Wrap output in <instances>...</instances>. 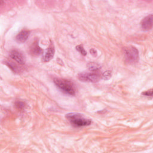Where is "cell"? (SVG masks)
I'll return each instance as SVG.
<instances>
[{
  "label": "cell",
  "mask_w": 153,
  "mask_h": 153,
  "mask_svg": "<svg viewBox=\"0 0 153 153\" xmlns=\"http://www.w3.org/2000/svg\"><path fill=\"white\" fill-rule=\"evenodd\" d=\"M66 118L75 127H80L89 126L91 123L90 119L85 118L82 115L78 113H69L66 114Z\"/></svg>",
  "instance_id": "1"
},
{
  "label": "cell",
  "mask_w": 153,
  "mask_h": 153,
  "mask_svg": "<svg viewBox=\"0 0 153 153\" xmlns=\"http://www.w3.org/2000/svg\"><path fill=\"white\" fill-rule=\"evenodd\" d=\"M54 82L63 92L72 96L75 94V89L70 81L61 78H54Z\"/></svg>",
  "instance_id": "2"
},
{
  "label": "cell",
  "mask_w": 153,
  "mask_h": 153,
  "mask_svg": "<svg viewBox=\"0 0 153 153\" xmlns=\"http://www.w3.org/2000/svg\"><path fill=\"white\" fill-rule=\"evenodd\" d=\"M124 56L127 61L129 63H136L139 60L138 50L133 46L124 48Z\"/></svg>",
  "instance_id": "3"
},
{
  "label": "cell",
  "mask_w": 153,
  "mask_h": 153,
  "mask_svg": "<svg viewBox=\"0 0 153 153\" xmlns=\"http://www.w3.org/2000/svg\"><path fill=\"white\" fill-rule=\"evenodd\" d=\"M78 79L84 82H96L101 78V75L96 72H83L78 75Z\"/></svg>",
  "instance_id": "4"
},
{
  "label": "cell",
  "mask_w": 153,
  "mask_h": 153,
  "mask_svg": "<svg viewBox=\"0 0 153 153\" xmlns=\"http://www.w3.org/2000/svg\"><path fill=\"white\" fill-rule=\"evenodd\" d=\"M10 57H11V59H12L13 60H14L20 65L25 64V59L24 56L17 50H11L10 53Z\"/></svg>",
  "instance_id": "5"
},
{
  "label": "cell",
  "mask_w": 153,
  "mask_h": 153,
  "mask_svg": "<svg viewBox=\"0 0 153 153\" xmlns=\"http://www.w3.org/2000/svg\"><path fill=\"white\" fill-rule=\"evenodd\" d=\"M55 50L53 44H51L44 51L42 57V61L43 62H47L51 60L54 55Z\"/></svg>",
  "instance_id": "6"
},
{
  "label": "cell",
  "mask_w": 153,
  "mask_h": 153,
  "mask_svg": "<svg viewBox=\"0 0 153 153\" xmlns=\"http://www.w3.org/2000/svg\"><path fill=\"white\" fill-rule=\"evenodd\" d=\"M141 27L144 30H149L152 27V14L147 16L141 22Z\"/></svg>",
  "instance_id": "7"
},
{
  "label": "cell",
  "mask_w": 153,
  "mask_h": 153,
  "mask_svg": "<svg viewBox=\"0 0 153 153\" xmlns=\"http://www.w3.org/2000/svg\"><path fill=\"white\" fill-rule=\"evenodd\" d=\"M29 51H30V53L32 56H39L41 54H42V52H43V50L39 46L38 41H35L32 43V44L30 45Z\"/></svg>",
  "instance_id": "8"
},
{
  "label": "cell",
  "mask_w": 153,
  "mask_h": 153,
  "mask_svg": "<svg viewBox=\"0 0 153 153\" xmlns=\"http://www.w3.org/2000/svg\"><path fill=\"white\" fill-rule=\"evenodd\" d=\"M30 34V32L28 30H21L16 36V40L20 43H22L25 42L27 38L29 37Z\"/></svg>",
  "instance_id": "9"
},
{
  "label": "cell",
  "mask_w": 153,
  "mask_h": 153,
  "mask_svg": "<svg viewBox=\"0 0 153 153\" xmlns=\"http://www.w3.org/2000/svg\"><path fill=\"white\" fill-rule=\"evenodd\" d=\"M88 69L92 72H97L99 70V69L100 68V65H99L97 63H93V62H91L90 63L88 64Z\"/></svg>",
  "instance_id": "10"
},
{
  "label": "cell",
  "mask_w": 153,
  "mask_h": 153,
  "mask_svg": "<svg viewBox=\"0 0 153 153\" xmlns=\"http://www.w3.org/2000/svg\"><path fill=\"white\" fill-rule=\"evenodd\" d=\"M6 65L14 72H17L19 71V69L17 65L16 64L13 63L11 62H6Z\"/></svg>",
  "instance_id": "11"
},
{
  "label": "cell",
  "mask_w": 153,
  "mask_h": 153,
  "mask_svg": "<svg viewBox=\"0 0 153 153\" xmlns=\"http://www.w3.org/2000/svg\"><path fill=\"white\" fill-rule=\"evenodd\" d=\"M15 105H16V108L18 109H20V110L25 109V106H26L25 103L23 102H22V101H17V102H16Z\"/></svg>",
  "instance_id": "12"
},
{
  "label": "cell",
  "mask_w": 153,
  "mask_h": 153,
  "mask_svg": "<svg viewBox=\"0 0 153 153\" xmlns=\"http://www.w3.org/2000/svg\"><path fill=\"white\" fill-rule=\"evenodd\" d=\"M76 49L81 54H82L83 56H85L87 54V52L86 51L84 50V47H82V45H78L76 47Z\"/></svg>",
  "instance_id": "13"
},
{
  "label": "cell",
  "mask_w": 153,
  "mask_h": 153,
  "mask_svg": "<svg viewBox=\"0 0 153 153\" xmlns=\"http://www.w3.org/2000/svg\"><path fill=\"white\" fill-rule=\"evenodd\" d=\"M111 75H111V71H105V72L103 73V74L102 75V77L104 79H109L111 77Z\"/></svg>",
  "instance_id": "14"
},
{
  "label": "cell",
  "mask_w": 153,
  "mask_h": 153,
  "mask_svg": "<svg viewBox=\"0 0 153 153\" xmlns=\"http://www.w3.org/2000/svg\"><path fill=\"white\" fill-rule=\"evenodd\" d=\"M142 94H143L145 96H152V90L151 89L149 90H147L145 92H143L142 93Z\"/></svg>",
  "instance_id": "15"
},
{
  "label": "cell",
  "mask_w": 153,
  "mask_h": 153,
  "mask_svg": "<svg viewBox=\"0 0 153 153\" xmlns=\"http://www.w3.org/2000/svg\"><path fill=\"white\" fill-rule=\"evenodd\" d=\"M90 53H91L93 55H94V56L96 55V51H95L94 49L90 50Z\"/></svg>",
  "instance_id": "16"
}]
</instances>
